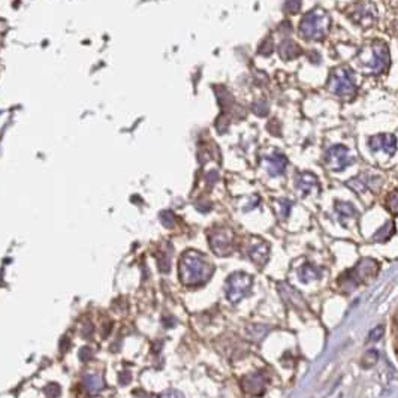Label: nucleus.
<instances>
[{
	"instance_id": "obj_1",
	"label": "nucleus",
	"mask_w": 398,
	"mask_h": 398,
	"mask_svg": "<svg viewBox=\"0 0 398 398\" xmlns=\"http://www.w3.org/2000/svg\"><path fill=\"white\" fill-rule=\"evenodd\" d=\"M211 272L210 264L196 252H187L181 259V280L186 285H201Z\"/></svg>"
},
{
	"instance_id": "obj_2",
	"label": "nucleus",
	"mask_w": 398,
	"mask_h": 398,
	"mask_svg": "<svg viewBox=\"0 0 398 398\" xmlns=\"http://www.w3.org/2000/svg\"><path fill=\"white\" fill-rule=\"evenodd\" d=\"M330 27V17L319 9L307 12L300 24V32L306 39H324L327 30Z\"/></svg>"
},
{
	"instance_id": "obj_3",
	"label": "nucleus",
	"mask_w": 398,
	"mask_h": 398,
	"mask_svg": "<svg viewBox=\"0 0 398 398\" xmlns=\"http://www.w3.org/2000/svg\"><path fill=\"white\" fill-rule=\"evenodd\" d=\"M328 86L338 96H349L355 91L354 73L347 69H337L331 73Z\"/></svg>"
},
{
	"instance_id": "obj_4",
	"label": "nucleus",
	"mask_w": 398,
	"mask_h": 398,
	"mask_svg": "<svg viewBox=\"0 0 398 398\" xmlns=\"http://www.w3.org/2000/svg\"><path fill=\"white\" fill-rule=\"evenodd\" d=\"M252 286V277L244 274V272H235L234 276L229 277L228 280V300L231 303H238L240 300H243L245 292Z\"/></svg>"
},
{
	"instance_id": "obj_5",
	"label": "nucleus",
	"mask_w": 398,
	"mask_h": 398,
	"mask_svg": "<svg viewBox=\"0 0 398 398\" xmlns=\"http://www.w3.org/2000/svg\"><path fill=\"white\" fill-rule=\"evenodd\" d=\"M354 160L349 157V152L346 147L343 145H337L330 148L328 155H327V163L330 165V168L334 171H343L347 165H351Z\"/></svg>"
},
{
	"instance_id": "obj_6",
	"label": "nucleus",
	"mask_w": 398,
	"mask_h": 398,
	"mask_svg": "<svg viewBox=\"0 0 398 398\" xmlns=\"http://www.w3.org/2000/svg\"><path fill=\"white\" fill-rule=\"evenodd\" d=\"M211 247L213 250L217 253V255H221V256H226L232 252V244H231V235L228 232H223V231H217L214 232L211 237Z\"/></svg>"
},
{
	"instance_id": "obj_7",
	"label": "nucleus",
	"mask_w": 398,
	"mask_h": 398,
	"mask_svg": "<svg viewBox=\"0 0 398 398\" xmlns=\"http://www.w3.org/2000/svg\"><path fill=\"white\" fill-rule=\"evenodd\" d=\"M370 145L373 150H380L383 148L386 153L394 155L395 148H397V142H395V136L392 135H380V136H375L370 139Z\"/></svg>"
},
{
	"instance_id": "obj_8",
	"label": "nucleus",
	"mask_w": 398,
	"mask_h": 398,
	"mask_svg": "<svg viewBox=\"0 0 398 398\" xmlns=\"http://www.w3.org/2000/svg\"><path fill=\"white\" fill-rule=\"evenodd\" d=\"M368 65L373 69L375 73H380L382 70L386 69V66L389 65V54H388L385 46H376L375 48V56H373V59Z\"/></svg>"
},
{
	"instance_id": "obj_9",
	"label": "nucleus",
	"mask_w": 398,
	"mask_h": 398,
	"mask_svg": "<svg viewBox=\"0 0 398 398\" xmlns=\"http://www.w3.org/2000/svg\"><path fill=\"white\" fill-rule=\"evenodd\" d=\"M352 18L359 26H371V22L375 21V14H373V11L368 6L359 5V6H356L354 9Z\"/></svg>"
},
{
	"instance_id": "obj_10",
	"label": "nucleus",
	"mask_w": 398,
	"mask_h": 398,
	"mask_svg": "<svg viewBox=\"0 0 398 398\" xmlns=\"http://www.w3.org/2000/svg\"><path fill=\"white\" fill-rule=\"evenodd\" d=\"M266 165H268V169H269V174L271 176H279V174H283L286 165H288V160L286 157L279 153L272 155L271 157L266 159Z\"/></svg>"
},
{
	"instance_id": "obj_11",
	"label": "nucleus",
	"mask_w": 398,
	"mask_h": 398,
	"mask_svg": "<svg viewBox=\"0 0 398 398\" xmlns=\"http://www.w3.org/2000/svg\"><path fill=\"white\" fill-rule=\"evenodd\" d=\"M279 54L283 60H292V59H295L301 54V49L293 41L285 39L282 44L279 45Z\"/></svg>"
},
{
	"instance_id": "obj_12",
	"label": "nucleus",
	"mask_w": 398,
	"mask_h": 398,
	"mask_svg": "<svg viewBox=\"0 0 398 398\" xmlns=\"http://www.w3.org/2000/svg\"><path fill=\"white\" fill-rule=\"evenodd\" d=\"M298 187L300 189H303V192L304 193H309L311 189H314L316 186H317V180L316 177H313L311 174L309 172H304V174H301L300 177H298Z\"/></svg>"
},
{
	"instance_id": "obj_13",
	"label": "nucleus",
	"mask_w": 398,
	"mask_h": 398,
	"mask_svg": "<svg viewBox=\"0 0 398 398\" xmlns=\"http://www.w3.org/2000/svg\"><path fill=\"white\" fill-rule=\"evenodd\" d=\"M250 256L253 258V261H256V262H259V264L265 262L266 256H268V247H266V244H253V245H252V250H250Z\"/></svg>"
},
{
	"instance_id": "obj_14",
	"label": "nucleus",
	"mask_w": 398,
	"mask_h": 398,
	"mask_svg": "<svg viewBox=\"0 0 398 398\" xmlns=\"http://www.w3.org/2000/svg\"><path fill=\"white\" fill-rule=\"evenodd\" d=\"M283 9L288 14H298L301 11V0H285Z\"/></svg>"
},
{
	"instance_id": "obj_15",
	"label": "nucleus",
	"mask_w": 398,
	"mask_h": 398,
	"mask_svg": "<svg viewBox=\"0 0 398 398\" xmlns=\"http://www.w3.org/2000/svg\"><path fill=\"white\" fill-rule=\"evenodd\" d=\"M300 277H301L303 282H310V280L317 277V271L313 266H303L301 271H300Z\"/></svg>"
},
{
	"instance_id": "obj_16",
	"label": "nucleus",
	"mask_w": 398,
	"mask_h": 398,
	"mask_svg": "<svg viewBox=\"0 0 398 398\" xmlns=\"http://www.w3.org/2000/svg\"><path fill=\"white\" fill-rule=\"evenodd\" d=\"M86 383H87V389H90V391L102 389V379L99 376H89L86 379Z\"/></svg>"
},
{
	"instance_id": "obj_17",
	"label": "nucleus",
	"mask_w": 398,
	"mask_h": 398,
	"mask_svg": "<svg viewBox=\"0 0 398 398\" xmlns=\"http://www.w3.org/2000/svg\"><path fill=\"white\" fill-rule=\"evenodd\" d=\"M272 48H274V45H272V39H265L261 46H259V54H262V56H269L271 53H272Z\"/></svg>"
},
{
	"instance_id": "obj_18",
	"label": "nucleus",
	"mask_w": 398,
	"mask_h": 398,
	"mask_svg": "<svg viewBox=\"0 0 398 398\" xmlns=\"http://www.w3.org/2000/svg\"><path fill=\"white\" fill-rule=\"evenodd\" d=\"M376 359H377L376 351H370L368 354L365 355V358H364V362L367 364V367H370V365H373V364L376 362Z\"/></svg>"
},
{
	"instance_id": "obj_19",
	"label": "nucleus",
	"mask_w": 398,
	"mask_h": 398,
	"mask_svg": "<svg viewBox=\"0 0 398 398\" xmlns=\"http://www.w3.org/2000/svg\"><path fill=\"white\" fill-rule=\"evenodd\" d=\"M45 394H46V395H53V397H56V395L60 394V388H59L57 385H49V386H46Z\"/></svg>"
},
{
	"instance_id": "obj_20",
	"label": "nucleus",
	"mask_w": 398,
	"mask_h": 398,
	"mask_svg": "<svg viewBox=\"0 0 398 398\" xmlns=\"http://www.w3.org/2000/svg\"><path fill=\"white\" fill-rule=\"evenodd\" d=\"M383 327H379V328H376L375 331H371V334H370V340L371 341H377L382 335H383Z\"/></svg>"
},
{
	"instance_id": "obj_21",
	"label": "nucleus",
	"mask_w": 398,
	"mask_h": 398,
	"mask_svg": "<svg viewBox=\"0 0 398 398\" xmlns=\"http://www.w3.org/2000/svg\"><path fill=\"white\" fill-rule=\"evenodd\" d=\"M253 110H255V112H258L259 115H264L266 112V105L264 102H258V104L253 105Z\"/></svg>"
},
{
	"instance_id": "obj_22",
	"label": "nucleus",
	"mask_w": 398,
	"mask_h": 398,
	"mask_svg": "<svg viewBox=\"0 0 398 398\" xmlns=\"http://www.w3.org/2000/svg\"><path fill=\"white\" fill-rule=\"evenodd\" d=\"M279 30H280V32H282V30H286V32H290V30H292V27H290V22L285 21V22H283V24H280Z\"/></svg>"
}]
</instances>
